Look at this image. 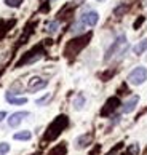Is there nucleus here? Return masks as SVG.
<instances>
[{"label":"nucleus","instance_id":"obj_1","mask_svg":"<svg viewBox=\"0 0 147 155\" xmlns=\"http://www.w3.org/2000/svg\"><path fill=\"white\" fill-rule=\"evenodd\" d=\"M145 80H147V69L142 67V66L134 67L133 71L129 72V75H128V82L131 83V85H134V87L142 85Z\"/></svg>","mask_w":147,"mask_h":155},{"label":"nucleus","instance_id":"obj_2","mask_svg":"<svg viewBox=\"0 0 147 155\" xmlns=\"http://www.w3.org/2000/svg\"><path fill=\"white\" fill-rule=\"evenodd\" d=\"M66 125H67V117L64 115H61L54 120V122L48 126V133H47V137L48 139H53V137H56L61 131H63L66 128Z\"/></svg>","mask_w":147,"mask_h":155},{"label":"nucleus","instance_id":"obj_3","mask_svg":"<svg viewBox=\"0 0 147 155\" xmlns=\"http://www.w3.org/2000/svg\"><path fill=\"white\" fill-rule=\"evenodd\" d=\"M126 47H128V43H126V37H125V35H122V37L118 38L114 45H112V48H110L109 51H107L106 59H110V58H112V56H114L115 53H118V54L123 53V51L126 50Z\"/></svg>","mask_w":147,"mask_h":155},{"label":"nucleus","instance_id":"obj_4","mask_svg":"<svg viewBox=\"0 0 147 155\" xmlns=\"http://www.w3.org/2000/svg\"><path fill=\"white\" fill-rule=\"evenodd\" d=\"M47 85H48L47 80L38 78V77H34V78L29 80V83H27V90H29L31 93H35V91H38V90H43Z\"/></svg>","mask_w":147,"mask_h":155},{"label":"nucleus","instance_id":"obj_5","mask_svg":"<svg viewBox=\"0 0 147 155\" xmlns=\"http://www.w3.org/2000/svg\"><path fill=\"white\" fill-rule=\"evenodd\" d=\"M26 117H29V112H24V110H21V112H15V114H11L10 118H8V125L11 126V128H16L18 125H21V122L24 120Z\"/></svg>","mask_w":147,"mask_h":155},{"label":"nucleus","instance_id":"obj_6","mask_svg":"<svg viewBox=\"0 0 147 155\" xmlns=\"http://www.w3.org/2000/svg\"><path fill=\"white\" fill-rule=\"evenodd\" d=\"M98 21H99V15L96 13V11H88V13H85L80 19V22H83V24H87V26H91V27L98 24Z\"/></svg>","mask_w":147,"mask_h":155},{"label":"nucleus","instance_id":"obj_7","mask_svg":"<svg viewBox=\"0 0 147 155\" xmlns=\"http://www.w3.org/2000/svg\"><path fill=\"white\" fill-rule=\"evenodd\" d=\"M138 102H139V96H131V97H129V99L125 102V104H123L122 112H123V114H131L134 109H136Z\"/></svg>","mask_w":147,"mask_h":155},{"label":"nucleus","instance_id":"obj_8","mask_svg":"<svg viewBox=\"0 0 147 155\" xmlns=\"http://www.w3.org/2000/svg\"><path fill=\"white\" fill-rule=\"evenodd\" d=\"M145 50H147V38L141 40L138 45H134V47H133V53L134 54H142Z\"/></svg>","mask_w":147,"mask_h":155},{"label":"nucleus","instance_id":"obj_9","mask_svg":"<svg viewBox=\"0 0 147 155\" xmlns=\"http://www.w3.org/2000/svg\"><path fill=\"white\" fill-rule=\"evenodd\" d=\"M31 137H32L31 131H19V133L13 134V139H16V141H29Z\"/></svg>","mask_w":147,"mask_h":155},{"label":"nucleus","instance_id":"obj_10","mask_svg":"<svg viewBox=\"0 0 147 155\" xmlns=\"http://www.w3.org/2000/svg\"><path fill=\"white\" fill-rule=\"evenodd\" d=\"M7 101L11 102V104H18V106L26 104V102H27L26 97H15V96H11V93H7Z\"/></svg>","mask_w":147,"mask_h":155},{"label":"nucleus","instance_id":"obj_11","mask_svg":"<svg viewBox=\"0 0 147 155\" xmlns=\"http://www.w3.org/2000/svg\"><path fill=\"white\" fill-rule=\"evenodd\" d=\"M90 139H91V136H90V134H85V136H82V137H78L75 146H77L78 149H82V147H85V146H88L87 142H88Z\"/></svg>","mask_w":147,"mask_h":155},{"label":"nucleus","instance_id":"obj_12","mask_svg":"<svg viewBox=\"0 0 147 155\" xmlns=\"http://www.w3.org/2000/svg\"><path fill=\"white\" fill-rule=\"evenodd\" d=\"M83 104H85V97L82 94H78L75 99H74V107H75L77 110H80V109L83 107Z\"/></svg>","mask_w":147,"mask_h":155},{"label":"nucleus","instance_id":"obj_13","mask_svg":"<svg viewBox=\"0 0 147 155\" xmlns=\"http://www.w3.org/2000/svg\"><path fill=\"white\" fill-rule=\"evenodd\" d=\"M10 152V144L8 142H2L0 144V155H7Z\"/></svg>","mask_w":147,"mask_h":155},{"label":"nucleus","instance_id":"obj_14","mask_svg":"<svg viewBox=\"0 0 147 155\" xmlns=\"http://www.w3.org/2000/svg\"><path fill=\"white\" fill-rule=\"evenodd\" d=\"M5 3H7L8 7H18L21 3V0H5Z\"/></svg>","mask_w":147,"mask_h":155},{"label":"nucleus","instance_id":"obj_15","mask_svg":"<svg viewBox=\"0 0 147 155\" xmlns=\"http://www.w3.org/2000/svg\"><path fill=\"white\" fill-rule=\"evenodd\" d=\"M50 97H51V94H47L45 97H42V99H37V106H42V104H45V102H47Z\"/></svg>","mask_w":147,"mask_h":155},{"label":"nucleus","instance_id":"obj_16","mask_svg":"<svg viewBox=\"0 0 147 155\" xmlns=\"http://www.w3.org/2000/svg\"><path fill=\"white\" fill-rule=\"evenodd\" d=\"M56 29H58V22H56V21H53L51 24L48 26V32H56Z\"/></svg>","mask_w":147,"mask_h":155},{"label":"nucleus","instance_id":"obj_17","mask_svg":"<svg viewBox=\"0 0 147 155\" xmlns=\"http://www.w3.org/2000/svg\"><path fill=\"white\" fill-rule=\"evenodd\" d=\"M5 117H7V112H3V110H2V112H0V122H2Z\"/></svg>","mask_w":147,"mask_h":155},{"label":"nucleus","instance_id":"obj_18","mask_svg":"<svg viewBox=\"0 0 147 155\" xmlns=\"http://www.w3.org/2000/svg\"><path fill=\"white\" fill-rule=\"evenodd\" d=\"M98 2H104V0H98Z\"/></svg>","mask_w":147,"mask_h":155}]
</instances>
